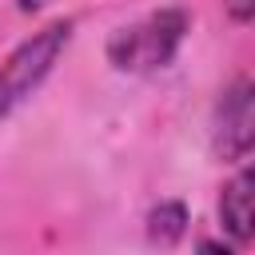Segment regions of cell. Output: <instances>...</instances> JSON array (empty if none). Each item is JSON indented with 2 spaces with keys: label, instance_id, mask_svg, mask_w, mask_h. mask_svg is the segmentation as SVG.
Here are the masks:
<instances>
[{
  "label": "cell",
  "instance_id": "obj_7",
  "mask_svg": "<svg viewBox=\"0 0 255 255\" xmlns=\"http://www.w3.org/2000/svg\"><path fill=\"white\" fill-rule=\"evenodd\" d=\"M195 255H239V251L227 247V243H219V239H199L195 243Z\"/></svg>",
  "mask_w": 255,
  "mask_h": 255
},
{
  "label": "cell",
  "instance_id": "obj_5",
  "mask_svg": "<svg viewBox=\"0 0 255 255\" xmlns=\"http://www.w3.org/2000/svg\"><path fill=\"white\" fill-rule=\"evenodd\" d=\"M187 235V207L179 199H163L147 211V239L159 247H175Z\"/></svg>",
  "mask_w": 255,
  "mask_h": 255
},
{
  "label": "cell",
  "instance_id": "obj_8",
  "mask_svg": "<svg viewBox=\"0 0 255 255\" xmlns=\"http://www.w3.org/2000/svg\"><path fill=\"white\" fill-rule=\"evenodd\" d=\"M48 4H60V0H16L20 12H40V8H48Z\"/></svg>",
  "mask_w": 255,
  "mask_h": 255
},
{
  "label": "cell",
  "instance_id": "obj_6",
  "mask_svg": "<svg viewBox=\"0 0 255 255\" xmlns=\"http://www.w3.org/2000/svg\"><path fill=\"white\" fill-rule=\"evenodd\" d=\"M223 8L235 24H251V16H255V0H223Z\"/></svg>",
  "mask_w": 255,
  "mask_h": 255
},
{
  "label": "cell",
  "instance_id": "obj_1",
  "mask_svg": "<svg viewBox=\"0 0 255 255\" xmlns=\"http://www.w3.org/2000/svg\"><path fill=\"white\" fill-rule=\"evenodd\" d=\"M187 32H191L187 8H155V12H147L131 24H120L108 36L104 56L124 76H155V72L171 68Z\"/></svg>",
  "mask_w": 255,
  "mask_h": 255
},
{
  "label": "cell",
  "instance_id": "obj_2",
  "mask_svg": "<svg viewBox=\"0 0 255 255\" xmlns=\"http://www.w3.org/2000/svg\"><path fill=\"white\" fill-rule=\"evenodd\" d=\"M72 32L76 20H52L0 60V128L44 88V80L56 72L60 56L72 44Z\"/></svg>",
  "mask_w": 255,
  "mask_h": 255
},
{
  "label": "cell",
  "instance_id": "obj_3",
  "mask_svg": "<svg viewBox=\"0 0 255 255\" xmlns=\"http://www.w3.org/2000/svg\"><path fill=\"white\" fill-rule=\"evenodd\" d=\"M255 143V88L247 76L231 80L211 112V151L223 163H247Z\"/></svg>",
  "mask_w": 255,
  "mask_h": 255
},
{
  "label": "cell",
  "instance_id": "obj_4",
  "mask_svg": "<svg viewBox=\"0 0 255 255\" xmlns=\"http://www.w3.org/2000/svg\"><path fill=\"white\" fill-rule=\"evenodd\" d=\"M219 223L235 247L251 243V167L239 163V171L219 191Z\"/></svg>",
  "mask_w": 255,
  "mask_h": 255
}]
</instances>
